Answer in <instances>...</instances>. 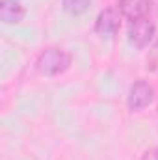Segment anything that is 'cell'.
<instances>
[{
  "mask_svg": "<svg viewBox=\"0 0 158 160\" xmlns=\"http://www.w3.org/2000/svg\"><path fill=\"white\" fill-rule=\"evenodd\" d=\"M71 62H73V56L65 48L50 47V48H45L37 56L36 69L43 77H58L71 67Z\"/></svg>",
  "mask_w": 158,
  "mask_h": 160,
  "instance_id": "1",
  "label": "cell"
},
{
  "mask_svg": "<svg viewBox=\"0 0 158 160\" xmlns=\"http://www.w3.org/2000/svg\"><path fill=\"white\" fill-rule=\"evenodd\" d=\"M153 101H155V89L147 80H138L132 84L128 91V99H126V104L132 112H140L147 108Z\"/></svg>",
  "mask_w": 158,
  "mask_h": 160,
  "instance_id": "2",
  "label": "cell"
},
{
  "mask_svg": "<svg viewBox=\"0 0 158 160\" xmlns=\"http://www.w3.org/2000/svg\"><path fill=\"white\" fill-rule=\"evenodd\" d=\"M153 36H155V24L147 17L130 21V24H128V41L134 47L145 48L153 41Z\"/></svg>",
  "mask_w": 158,
  "mask_h": 160,
  "instance_id": "3",
  "label": "cell"
},
{
  "mask_svg": "<svg viewBox=\"0 0 158 160\" xmlns=\"http://www.w3.org/2000/svg\"><path fill=\"white\" fill-rule=\"evenodd\" d=\"M121 13L119 9H114V8H106L104 11L99 13L97 21H95V32L102 38H112L116 36L121 28Z\"/></svg>",
  "mask_w": 158,
  "mask_h": 160,
  "instance_id": "4",
  "label": "cell"
},
{
  "mask_svg": "<svg viewBox=\"0 0 158 160\" xmlns=\"http://www.w3.org/2000/svg\"><path fill=\"white\" fill-rule=\"evenodd\" d=\"M117 9L128 21H136V19H141L147 15L149 0H119Z\"/></svg>",
  "mask_w": 158,
  "mask_h": 160,
  "instance_id": "5",
  "label": "cell"
},
{
  "mask_svg": "<svg viewBox=\"0 0 158 160\" xmlns=\"http://www.w3.org/2000/svg\"><path fill=\"white\" fill-rule=\"evenodd\" d=\"M24 8L17 0H2L0 2V19L6 24H17L24 19Z\"/></svg>",
  "mask_w": 158,
  "mask_h": 160,
  "instance_id": "6",
  "label": "cell"
},
{
  "mask_svg": "<svg viewBox=\"0 0 158 160\" xmlns=\"http://www.w3.org/2000/svg\"><path fill=\"white\" fill-rule=\"evenodd\" d=\"M91 0H63V9L71 15H82L89 9Z\"/></svg>",
  "mask_w": 158,
  "mask_h": 160,
  "instance_id": "7",
  "label": "cell"
},
{
  "mask_svg": "<svg viewBox=\"0 0 158 160\" xmlns=\"http://www.w3.org/2000/svg\"><path fill=\"white\" fill-rule=\"evenodd\" d=\"M141 160H158V147H153V149L145 151Z\"/></svg>",
  "mask_w": 158,
  "mask_h": 160,
  "instance_id": "8",
  "label": "cell"
}]
</instances>
